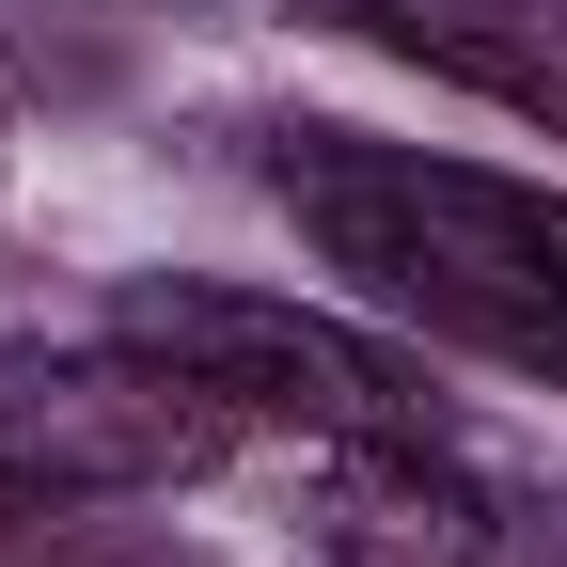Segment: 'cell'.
Returning a JSON list of instances; mask_svg holds the SVG:
<instances>
[{
    "instance_id": "7a4b0ae2",
    "label": "cell",
    "mask_w": 567,
    "mask_h": 567,
    "mask_svg": "<svg viewBox=\"0 0 567 567\" xmlns=\"http://www.w3.org/2000/svg\"><path fill=\"white\" fill-rule=\"evenodd\" d=\"M252 425L205 394L174 347H0V505H158L221 473Z\"/></svg>"
},
{
    "instance_id": "3957f363",
    "label": "cell",
    "mask_w": 567,
    "mask_h": 567,
    "mask_svg": "<svg viewBox=\"0 0 567 567\" xmlns=\"http://www.w3.org/2000/svg\"><path fill=\"white\" fill-rule=\"evenodd\" d=\"M126 331L174 347L237 425H284V442H442L425 363L379 347V331H347V316H316V300H252V284H142Z\"/></svg>"
},
{
    "instance_id": "277c9868",
    "label": "cell",
    "mask_w": 567,
    "mask_h": 567,
    "mask_svg": "<svg viewBox=\"0 0 567 567\" xmlns=\"http://www.w3.org/2000/svg\"><path fill=\"white\" fill-rule=\"evenodd\" d=\"M284 551L300 567H488V505L442 473V442H300Z\"/></svg>"
},
{
    "instance_id": "5b68a950",
    "label": "cell",
    "mask_w": 567,
    "mask_h": 567,
    "mask_svg": "<svg viewBox=\"0 0 567 567\" xmlns=\"http://www.w3.org/2000/svg\"><path fill=\"white\" fill-rule=\"evenodd\" d=\"M363 48L425 63V80H457L488 111H520L567 142V0H331Z\"/></svg>"
},
{
    "instance_id": "6da1fadb",
    "label": "cell",
    "mask_w": 567,
    "mask_h": 567,
    "mask_svg": "<svg viewBox=\"0 0 567 567\" xmlns=\"http://www.w3.org/2000/svg\"><path fill=\"white\" fill-rule=\"evenodd\" d=\"M268 205L394 331H442L473 363H520L567 394V189L488 174V158H425V142H379V126H284Z\"/></svg>"
}]
</instances>
